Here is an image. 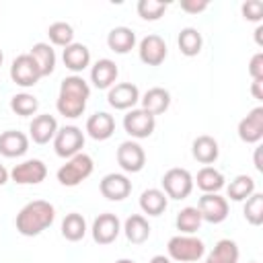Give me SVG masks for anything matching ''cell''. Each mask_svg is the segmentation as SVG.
<instances>
[{
    "label": "cell",
    "instance_id": "1",
    "mask_svg": "<svg viewBox=\"0 0 263 263\" xmlns=\"http://www.w3.org/2000/svg\"><path fill=\"white\" fill-rule=\"evenodd\" d=\"M88 97H90V86L82 76H78V74L66 76L60 84L55 109L60 115H64L68 119H76L84 113Z\"/></svg>",
    "mask_w": 263,
    "mask_h": 263
},
{
    "label": "cell",
    "instance_id": "2",
    "mask_svg": "<svg viewBox=\"0 0 263 263\" xmlns=\"http://www.w3.org/2000/svg\"><path fill=\"white\" fill-rule=\"evenodd\" d=\"M53 220H55V208L45 199H33L21 208L14 226L23 236H37L45 228H49Z\"/></svg>",
    "mask_w": 263,
    "mask_h": 263
},
{
    "label": "cell",
    "instance_id": "3",
    "mask_svg": "<svg viewBox=\"0 0 263 263\" xmlns=\"http://www.w3.org/2000/svg\"><path fill=\"white\" fill-rule=\"evenodd\" d=\"M168 251V259L171 261H179V263H193L199 261L205 253V245L201 238L193 236V234H177L168 240L166 245Z\"/></svg>",
    "mask_w": 263,
    "mask_h": 263
},
{
    "label": "cell",
    "instance_id": "4",
    "mask_svg": "<svg viewBox=\"0 0 263 263\" xmlns=\"http://www.w3.org/2000/svg\"><path fill=\"white\" fill-rule=\"evenodd\" d=\"M92 168H95L92 158L88 154H84V152H78L76 156L68 158L66 164H62L58 168V181L64 187H76L84 179H88L92 175Z\"/></svg>",
    "mask_w": 263,
    "mask_h": 263
},
{
    "label": "cell",
    "instance_id": "5",
    "mask_svg": "<svg viewBox=\"0 0 263 263\" xmlns=\"http://www.w3.org/2000/svg\"><path fill=\"white\" fill-rule=\"evenodd\" d=\"M162 191L166 197L171 199H185L191 195L193 191V177L187 168H168L164 175H162Z\"/></svg>",
    "mask_w": 263,
    "mask_h": 263
},
{
    "label": "cell",
    "instance_id": "6",
    "mask_svg": "<svg viewBox=\"0 0 263 263\" xmlns=\"http://www.w3.org/2000/svg\"><path fill=\"white\" fill-rule=\"evenodd\" d=\"M84 146V134L76 125H64L58 127V134L53 136V150L60 158H72L76 156Z\"/></svg>",
    "mask_w": 263,
    "mask_h": 263
},
{
    "label": "cell",
    "instance_id": "7",
    "mask_svg": "<svg viewBox=\"0 0 263 263\" xmlns=\"http://www.w3.org/2000/svg\"><path fill=\"white\" fill-rule=\"evenodd\" d=\"M10 78L14 84L23 86V88H29V86H35L39 82L41 76V70L37 66V62L33 60L31 53H21L12 60V66H10Z\"/></svg>",
    "mask_w": 263,
    "mask_h": 263
},
{
    "label": "cell",
    "instance_id": "8",
    "mask_svg": "<svg viewBox=\"0 0 263 263\" xmlns=\"http://www.w3.org/2000/svg\"><path fill=\"white\" fill-rule=\"evenodd\" d=\"M154 127H156V117L150 115L148 111H144L142 107L140 109H129L127 115L123 117V129L136 140L150 138L154 134Z\"/></svg>",
    "mask_w": 263,
    "mask_h": 263
},
{
    "label": "cell",
    "instance_id": "9",
    "mask_svg": "<svg viewBox=\"0 0 263 263\" xmlns=\"http://www.w3.org/2000/svg\"><path fill=\"white\" fill-rule=\"evenodd\" d=\"M197 210L201 214V220L210 224H220L228 218V201L220 193H203L197 201Z\"/></svg>",
    "mask_w": 263,
    "mask_h": 263
},
{
    "label": "cell",
    "instance_id": "10",
    "mask_svg": "<svg viewBox=\"0 0 263 263\" xmlns=\"http://www.w3.org/2000/svg\"><path fill=\"white\" fill-rule=\"evenodd\" d=\"M117 164L121 166V171L125 173H140L146 164V152L144 148L134 142V140H127V142H121L119 148H117Z\"/></svg>",
    "mask_w": 263,
    "mask_h": 263
},
{
    "label": "cell",
    "instance_id": "11",
    "mask_svg": "<svg viewBox=\"0 0 263 263\" xmlns=\"http://www.w3.org/2000/svg\"><path fill=\"white\" fill-rule=\"evenodd\" d=\"M45 177H47V166L39 158H31L21 164H14V168L10 171V179L16 185H39L41 181H45Z\"/></svg>",
    "mask_w": 263,
    "mask_h": 263
},
{
    "label": "cell",
    "instance_id": "12",
    "mask_svg": "<svg viewBox=\"0 0 263 263\" xmlns=\"http://www.w3.org/2000/svg\"><path fill=\"white\" fill-rule=\"evenodd\" d=\"M90 232H92V240L95 242H99V245H111L119 236V232H121V222H119V218L115 214L105 212V214H99L95 218Z\"/></svg>",
    "mask_w": 263,
    "mask_h": 263
},
{
    "label": "cell",
    "instance_id": "13",
    "mask_svg": "<svg viewBox=\"0 0 263 263\" xmlns=\"http://www.w3.org/2000/svg\"><path fill=\"white\" fill-rule=\"evenodd\" d=\"M140 101V90L136 84L132 82H119V84H113L107 92V103L117 109V111H127V109H134Z\"/></svg>",
    "mask_w": 263,
    "mask_h": 263
},
{
    "label": "cell",
    "instance_id": "14",
    "mask_svg": "<svg viewBox=\"0 0 263 263\" xmlns=\"http://www.w3.org/2000/svg\"><path fill=\"white\" fill-rule=\"evenodd\" d=\"M238 138L245 144H259L263 140V107L251 109L238 121Z\"/></svg>",
    "mask_w": 263,
    "mask_h": 263
},
{
    "label": "cell",
    "instance_id": "15",
    "mask_svg": "<svg viewBox=\"0 0 263 263\" xmlns=\"http://www.w3.org/2000/svg\"><path fill=\"white\" fill-rule=\"evenodd\" d=\"M99 191L109 201H121L132 193V181L121 173H109L101 179Z\"/></svg>",
    "mask_w": 263,
    "mask_h": 263
},
{
    "label": "cell",
    "instance_id": "16",
    "mask_svg": "<svg viewBox=\"0 0 263 263\" xmlns=\"http://www.w3.org/2000/svg\"><path fill=\"white\" fill-rule=\"evenodd\" d=\"M138 55L146 66H160L166 58V43L160 35H146L138 45Z\"/></svg>",
    "mask_w": 263,
    "mask_h": 263
},
{
    "label": "cell",
    "instance_id": "17",
    "mask_svg": "<svg viewBox=\"0 0 263 263\" xmlns=\"http://www.w3.org/2000/svg\"><path fill=\"white\" fill-rule=\"evenodd\" d=\"M29 150V136L18 129H6L0 134V154L6 158H18Z\"/></svg>",
    "mask_w": 263,
    "mask_h": 263
},
{
    "label": "cell",
    "instance_id": "18",
    "mask_svg": "<svg viewBox=\"0 0 263 263\" xmlns=\"http://www.w3.org/2000/svg\"><path fill=\"white\" fill-rule=\"evenodd\" d=\"M55 134H58V121L53 115L41 113V115L33 117V121L29 125V138L35 144H47L49 140H53Z\"/></svg>",
    "mask_w": 263,
    "mask_h": 263
},
{
    "label": "cell",
    "instance_id": "19",
    "mask_svg": "<svg viewBox=\"0 0 263 263\" xmlns=\"http://www.w3.org/2000/svg\"><path fill=\"white\" fill-rule=\"evenodd\" d=\"M115 132V119L113 115H109L107 111H99V113H92L88 119H86V134L97 140V142H103V140H109Z\"/></svg>",
    "mask_w": 263,
    "mask_h": 263
},
{
    "label": "cell",
    "instance_id": "20",
    "mask_svg": "<svg viewBox=\"0 0 263 263\" xmlns=\"http://www.w3.org/2000/svg\"><path fill=\"white\" fill-rule=\"evenodd\" d=\"M117 76H119V68L109 58H103V60L95 62V66L90 68V82L97 88H111L115 84Z\"/></svg>",
    "mask_w": 263,
    "mask_h": 263
},
{
    "label": "cell",
    "instance_id": "21",
    "mask_svg": "<svg viewBox=\"0 0 263 263\" xmlns=\"http://www.w3.org/2000/svg\"><path fill=\"white\" fill-rule=\"evenodd\" d=\"M140 101H142V109L156 117L171 107V92L162 86H154V88H148L144 97H140Z\"/></svg>",
    "mask_w": 263,
    "mask_h": 263
},
{
    "label": "cell",
    "instance_id": "22",
    "mask_svg": "<svg viewBox=\"0 0 263 263\" xmlns=\"http://www.w3.org/2000/svg\"><path fill=\"white\" fill-rule=\"evenodd\" d=\"M62 60L66 64L68 70L72 72H82L90 66V49L82 43H70L68 47H64Z\"/></svg>",
    "mask_w": 263,
    "mask_h": 263
},
{
    "label": "cell",
    "instance_id": "23",
    "mask_svg": "<svg viewBox=\"0 0 263 263\" xmlns=\"http://www.w3.org/2000/svg\"><path fill=\"white\" fill-rule=\"evenodd\" d=\"M191 154L197 162L201 164H212L218 160L220 156V148H218V142L212 138V136H197L193 140V146H191Z\"/></svg>",
    "mask_w": 263,
    "mask_h": 263
},
{
    "label": "cell",
    "instance_id": "24",
    "mask_svg": "<svg viewBox=\"0 0 263 263\" xmlns=\"http://www.w3.org/2000/svg\"><path fill=\"white\" fill-rule=\"evenodd\" d=\"M107 45L115 53H127L136 45V33L129 27H113L107 35Z\"/></svg>",
    "mask_w": 263,
    "mask_h": 263
},
{
    "label": "cell",
    "instance_id": "25",
    "mask_svg": "<svg viewBox=\"0 0 263 263\" xmlns=\"http://www.w3.org/2000/svg\"><path fill=\"white\" fill-rule=\"evenodd\" d=\"M166 205H168V197L164 195L162 189L150 187V189L142 191V195H140V208L148 216H160L166 210Z\"/></svg>",
    "mask_w": 263,
    "mask_h": 263
},
{
    "label": "cell",
    "instance_id": "26",
    "mask_svg": "<svg viewBox=\"0 0 263 263\" xmlns=\"http://www.w3.org/2000/svg\"><path fill=\"white\" fill-rule=\"evenodd\" d=\"M125 238L134 245H142L150 238V224L142 214H132L123 224Z\"/></svg>",
    "mask_w": 263,
    "mask_h": 263
},
{
    "label": "cell",
    "instance_id": "27",
    "mask_svg": "<svg viewBox=\"0 0 263 263\" xmlns=\"http://www.w3.org/2000/svg\"><path fill=\"white\" fill-rule=\"evenodd\" d=\"M240 251L238 245L230 238H222L216 242V247L205 257V263H238Z\"/></svg>",
    "mask_w": 263,
    "mask_h": 263
},
{
    "label": "cell",
    "instance_id": "28",
    "mask_svg": "<svg viewBox=\"0 0 263 263\" xmlns=\"http://www.w3.org/2000/svg\"><path fill=\"white\" fill-rule=\"evenodd\" d=\"M226 179H224V175L218 171V168H214V166H203V168H199V173H197V177H195V181L193 183H197V187L203 191V193H218L226 183H224Z\"/></svg>",
    "mask_w": 263,
    "mask_h": 263
},
{
    "label": "cell",
    "instance_id": "29",
    "mask_svg": "<svg viewBox=\"0 0 263 263\" xmlns=\"http://www.w3.org/2000/svg\"><path fill=\"white\" fill-rule=\"evenodd\" d=\"M86 234V220L82 214L78 212H72V214H66L64 222H62V236L70 242H78L82 240Z\"/></svg>",
    "mask_w": 263,
    "mask_h": 263
},
{
    "label": "cell",
    "instance_id": "30",
    "mask_svg": "<svg viewBox=\"0 0 263 263\" xmlns=\"http://www.w3.org/2000/svg\"><path fill=\"white\" fill-rule=\"evenodd\" d=\"M177 43H179V49L183 55L187 58H193L201 51V45H203V39H201V33L193 27H185L179 31V37H177Z\"/></svg>",
    "mask_w": 263,
    "mask_h": 263
},
{
    "label": "cell",
    "instance_id": "31",
    "mask_svg": "<svg viewBox=\"0 0 263 263\" xmlns=\"http://www.w3.org/2000/svg\"><path fill=\"white\" fill-rule=\"evenodd\" d=\"M33 55V60L37 62L39 70H41V76H49L53 70H55V51L49 43H35L29 51Z\"/></svg>",
    "mask_w": 263,
    "mask_h": 263
},
{
    "label": "cell",
    "instance_id": "32",
    "mask_svg": "<svg viewBox=\"0 0 263 263\" xmlns=\"http://www.w3.org/2000/svg\"><path fill=\"white\" fill-rule=\"evenodd\" d=\"M226 191H228V197L232 201H245L255 193V179L249 175H236L228 183Z\"/></svg>",
    "mask_w": 263,
    "mask_h": 263
},
{
    "label": "cell",
    "instance_id": "33",
    "mask_svg": "<svg viewBox=\"0 0 263 263\" xmlns=\"http://www.w3.org/2000/svg\"><path fill=\"white\" fill-rule=\"evenodd\" d=\"M201 214H199V210L197 208H193V205H187V208H183L179 214H177V218H175V226H177V230H181L183 234H193V232H197L199 230V226H201Z\"/></svg>",
    "mask_w": 263,
    "mask_h": 263
},
{
    "label": "cell",
    "instance_id": "34",
    "mask_svg": "<svg viewBox=\"0 0 263 263\" xmlns=\"http://www.w3.org/2000/svg\"><path fill=\"white\" fill-rule=\"evenodd\" d=\"M47 37H49V41L53 45L68 47L70 43H74V29H72V25H68L64 21H58V23H51L49 25Z\"/></svg>",
    "mask_w": 263,
    "mask_h": 263
},
{
    "label": "cell",
    "instance_id": "35",
    "mask_svg": "<svg viewBox=\"0 0 263 263\" xmlns=\"http://www.w3.org/2000/svg\"><path fill=\"white\" fill-rule=\"evenodd\" d=\"M245 220L251 226H261L263 224V193H253L249 199H245V208H242Z\"/></svg>",
    "mask_w": 263,
    "mask_h": 263
},
{
    "label": "cell",
    "instance_id": "36",
    "mask_svg": "<svg viewBox=\"0 0 263 263\" xmlns=\"http://www.w3.org/2000/svg\"><path fill=\"white\" fill-rule=\"evenodd\" d=\"M10 109L21 117H29L39 109V101L29 92H18L10 99Z\"/></svg>",
    "mask_w": 263,
    "mask_h": 263
},
{
    "label": "cell",
    "instance_id": "37",
    "mask_svg": "<svg viewBox=\"0 0 263 263\" xmlns=\"http://www.w3.org/2000/svg\"><path fill=\"white\" fill-rule=\"evenodd\" d=\"M166 8H168V4L158 2V0H140L138 2V14L144 21H158L166 12Z\"/></svg>",
    "mask_w": 263,
    "mask_h": 263
},
{
    "label": "cell",
    "instance_id": "38",
    "mask_svg": "<svg viewBox=\"0 0 263 263\" xmlns=\"http://www.w3.org/2000/svg\"><path fill=\"white\" fill-rule=\"evenodd\" d=\"M240 12H242L245 21L261 23V18H263V2H261V0H247V2L240 6Z\"/></svg>",
    "mask_w": 263,
    "mask_h": 263
},
{
    "label": "cell",
    "instance_id": "39",
    "mask_svg": "<svg viewBox=\"0 0 263 263\" xmlns=\"http://www.w3.org/2000/svg\"><path fill=\"white\" fill-rule=\"evenodd\" d=\"M249 74L253 80H263V53L257 51L249 62Z\"/></svg>",
    "mask_w": 263,
    "mask_h": 263
},
{
    "label": "cell",
    "instance_id": "40",
    "mask_svg": "<svg viewBox=\"0 0 263 263\" xmlns=\"http://www.w3.org/2000/svg\"><path fill=\"white\" fill-rule=\"evenodd\" d=\"M210 6L208 0H181V10L189 12V14H199Z\"/></svg>",
    "mask_w": 263,
    "mask_h": 263
},
{
    "label": "cell",
    "instance_id": "41",
    "mask_svg": "<svg viewBox=\"0 0 263 263\" xmlns=\"http://www.w3.org/2000/svg\"><path fill=\"white\" fill-rule=\"evenodd\" d=\"M251 92L257 101H263V80H253L251 84Z\"/></svg>",
    "mask_w": 263,
    "mask_h": 263
},
{
    "label": "cell",
    "instance_id": "42",
    "mask_svg": "<svg viewBox=\"0 0 263 263\" xmlns=\"http://www.w3.org/2000/svg\"><path fill=\"white\" fill-rule=\"evenodd\" d=\"M255 168L263 173V162H261V148H255Z\"/></svg>",
    "mask_w": 263,
    "mask_h": 263
},
{
    "label": "cell",
    "instance_id": "43",
    "mask_svg": "<svg viewBox=\"0 0 263 263\" xmlns=\"http://www.w3.org/2000/svg\"><path fill=\"white\" fill-rule=\"evenodd\" d=\"M8 177H10V173L4 168V164H0V187H2V185H6Z\"/></svg>",
    "mask_w": 263,
    "mask_h": 263
},
{
    "label": "cell",
    "instance_id": "44",
    "mask_svg": "<svg viewBox=\"0 0 263 263\" xmlns=\"http://www.w3.org/2000/svg\"><path fill=\"white\" fill-rule=\"evenodd\" d=\"M150 263H173L168 257H164V255H154L152 259H150Z\"/></svg>",
    "mask_w": 263,
    "mask_h": 263
},
{
    "label": "cell",
    "instance_id": "45",
    "mask_svg": "<svg viewBox=\"0 0 263 263\" xmlns=\"http://www.w3.org/2000/svg\"><path fill=\"white\" fill-rule=\"evenodd\" d=\"M261 33H263V27L259 25V27L255 29V41H257V45H259V47L263 45V37H261Z\"/></svg>",
    "mask_w": 263,
    "mask_h": 263
},
{
    "label": "cell",
    "instance_id": "46",
    "mask_svg": "<svg viewBox=\"0 0 263 263\" xmlns=\"http://www.w3.org/2000/svg\"><path fill=\"white\" fill-rule=\"evenodd\" d=\"M115 263H136V261L134 259H117Z\"/></svg>",
    "mask_w": 263,
    "mask_h": 263
},
{
    "label": "cell",
    "instance_id": "47",
    "mask_svg": "<svg viewBox=\"0 0 263 263\" xmlns=\"http://www.w3.org/2000/svg\"><path fill=\"white\" fill-rule=\"evenodd\" d=\"M2 60H4V55H2V51H0V66H2Z\"/></svg>",
    "mask_w": 263,
    "mask_h": 263
},
{
    "label": "cell",
    "instance_id": "48",
    "mask_svg": "<svg viewBox=\"0 0 263 263\" xmlns=\"http://www.w3.org/2000/svg\"><path fill=\"white\" fill-rule=\"evenodd\" d=\"M249 263H257V261H249Z\"/></svg>",
    "mask_w": 263,
    "mask_h": 263
}]
</instances>
